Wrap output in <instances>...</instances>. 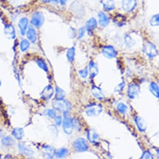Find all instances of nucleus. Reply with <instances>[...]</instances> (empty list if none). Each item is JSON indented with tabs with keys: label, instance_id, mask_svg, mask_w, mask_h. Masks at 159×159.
Wrapping results in <instances>:
<instances>
[{
	"label": "nucleus",
	"instance_id": "nucleus-4",
	"mask_svg": "<svg viewBox=\"0 0 159 159\" xmlns=\"http://www.w3.org/2000/svg\"><path fill=\"white\" fill-rule=\"evenodd\" d=\"M45 21L44 16L41 11H35L31 19V24L36 28H40L43 26Z\"/></svg>",
	"mask_w": 159,
	"mask_h": 159
},
{
	"label": "nucleus",
	"instance_id": "nucleus-33",
	"mask_svg": "<svg viewBox=\"0 0 159 159\" xmlns=\"http://www.w3.org/2000/svg\"><path fill=\"white\" fill-rule=\"evenodd\" d=\"M140 158L141 159H152L153 158V157L150 152H149L148 150H146L143 152Z\"/></svg>",
	"mask_w": 159,
	"mask_h": 159
},
{
	"label": "nucleus",
	"instance_id": "nucleus-30",
	"mask_svg": "<svg viewBox=\"0 0 159 159\" xmlns=\"http://www.w3.org/2000/svg\"><path fill=\"white\" fill-rule=\"evenodd\" d=\"M68 154V150L66 148H62L56 152V155L58 158H63Z\"/></svg>",
	"mask_w": 159,
	"mask_h": 159
},
{
	"label": "nucleus",
	"instance_id": "nucleus-16",
	"mask_svg": "<svg viewBox=\"0 0 159 159\" xmlns=\"http://www.w3.org/2000/svg\"><path fill=\"white\" fill-rule=\"evenodd\" d=\"M88 139L93 143H98L100 140L99 135L93 129H90L88 132Z\"/></svg>",
	"mask_w": 159,
	"mask_h": 159
},
{
	"label": "nucleus",
	"instance_id": "nucleus-7",
	"mask_svg": "<svg viewBox=\"0 0 159 159\" xmlns=\"http://www.w3.org/2000/svg\"><path fill=\"white\" fill-rule=\"evenodd\" d=\"M137 4V0H122L121 3L122 10L127 13H130L134 10Z\"/></svg>",
	"mask_w": 159,
	"mask_h": 159
},
{
	"label": "nucleus",
	"instance_id": "nucleus-15",
	"mask_svg": "<svg viewBox=\"0 0 159 159\" xmlns=\"http://www.w3.org/2000/svg\"><path fill=\"white\" fill-rule=\"evenodd\" d=\"M101 3L106 11H113L116 8L115 3L113 0H101Z\"/></svg>",
	"mask_w": 159,
	"mask_h": 159
},
{
	"label": "nucleus",
	"instance_id": "nucleus-2",
	"mask_svg": "<svg viewBox=\"0 0 159 159\" xmlns=\"http://www.w3.org/2000/svg\"><path fill=\"white\" fill-rule=\"evenodd\" d=\"M102 111V107L101 104H91L88 105L85 109V113L88 116L96 117L98 116Z\"/></svg>",
	"mask_w": 159,
	"mask_h": 159
},
{
	"label": "nucleus",
	"instance_id": "nucleus-8",
	"mask_svg": "<svg viewBox=\"0 0 159 159\" xmlns=\"http://www.w3.org/2000/svg\"><path fill=\"white\" fill-rule=\"evenodd\" d=\"M102 52L104 56L109 59H112L117 56V51L116 49L111 45L105 46L102 48Z\"/></svg>",
	"mask_w": 159,
	"mask_h": 159
},
{
	"label": "nucleus",
	"instance_id": "nucleus-26",
	"mask_svg": "<svg viewBox=\"0 0 159 159\" xmlns=\"http://www.w3.org/2000/svg\"><path fill=\"white\" fill-rule=\"evenodd\" d=\"M2 144L3 145L7 146V147H9V146H12L14 144L15 140L11 137L7 136V137H5L2 139Z\"/></svg>",
	"mask_w": 159,
	"mask_h": 159
},
{
	"label": "nucleus",
	"instance_id": "nucleus-27",
	"mask_svg": "<svg viewBox=\"0 0 159 159\" xmlns=\"http://www.w3.org/2000/svg\"><path fill=\"white\" fill-rule=\"evenodd\" d=\"M75 51V49L74 47H71L68 49L66 54V56L69 62H72L74 60Z\"/></svg>",
	"mask_w": 159,
	"mask_h": 159
},
{
	"label": "nucleus",
	"instance_id": "nucleus-21",
	"mask_svg": "<svg viewBox=\"0 0 159 159\" xmlns=\"http://www.w3.org/2000/svg\"><path fill=\"white\" fill-rule=\"evenodd\" d=\"M18 147H19L20 152L24 155L30 156L33 154V151L22 143H20L18 144Z\"/></svg>",
	"mask_w": 159,
	"mask_h": 159
},
{
	"label": "nucleus",
	"instance_id": "nucleus-12",
	"mask_svg": "<svg viewBox=\"0 0 159 159\" xmlns=\"http://www.w3.org/2000/svg\"><path fill=\"white\" fill-rule=\"evenodd\" d=\"M18 27L20 31V33L22 36H25L26 34L27 28L28 27V19L26 17H23L20 19L18 23Z\"/></svg>",
	"mask_w": 159,
	"mask_h": 159
},
{
	"label": "nucleus",
	"instance_id": "nucleus-25",
	"mask_svg": "<svg viewBox=\"0 0 159 159\" xmlns=\"http://www.w3.org/2000/svg\"><path fill=\"white\" fill-rule=\"evenodd\" d=\"M66 96V93L64 91H63L61 88L59 87L56 88V96L55 98L57 100H60V99H63Z\"/></svg>",
	"mask_w": 159,
	"mask_h": 159
},
{
	"label": "nucleus",
	"instance_id": "nucleus-14",
	"mask_svg": "<svg viewBox=\"0 0 159 159\" xmlns=\"http://www.w3.org/2000/svg\"><path fill=\"white\" fill-rule=\"evenodd\" d=\"M98 26V22L97 20L94 18H91L89 20H88L86 23V30L89 33L93 32Z\"/></svg>",
	"mask_w": 159,
	"mask_h": 159
},
{
	"label": "nucleus",
	"instance_id": "nucleus-1",
	"mask_svg": "<svg viewBox=\"0 0 159 159\" xmlns=\"http://www.w3.org/2000/svg\"><path fill=\"white\" fill-rule=\"evenodd\" d=\"M52 105L55 110L64 114L68 113L70 109V105L69 102L63 99H56V101H53Z\"/></svg>",
	"mask_w": 159,
	"mask_h": 159
},
{
	"label": "nucleus",
	"instance_id": "nucleus-37",
	"mask_svg": "<svg viewBox=\"0 0 159 159\" xmlns=\"http://www.w3.org/2000/svg\"><path fill=\"white\" fill-rule=\"evenodd\" d=\"M54 122L57 126L61 125L62 122V117L61 116H56L54 117Z\"/></svg>",
	"mask_w": 159,
	"mask_h": 159
},
{
	"label": "nucleus",
	"instance_id": "nucleus-38",
	"mask_svg": "<svg viewBox=\"0 0 159 159\" xmlns=\"http://www.w3.org/2000/svg\"><path fill=\"white\" fill-rule=\"evenodd\" d=\"M124 87V83H120L119 85H118L117 86V88L115 89V91L120 92V91H121L122 90Z\"/></svg>",
	"mask_w": 159,
	"mask_h": 159
},
{
	"label": "nucleus",
	"instance_id": "nucleus-40",
	"mask_svg": "<svg viewBox=\"0 0 159 159\" xmlns=\"http://www.w3.org/2000/svg\"><path fill=\"white\" fill-rule=\"evenodd\" d=\"M68 0H58V2L62 6H64L65 5H66L67 2Z\"/></svg>",
	"mask_w": 159,
	"mask_h": 159
},
{
	"label": "nucleus",
	"instance_id": "nucleus-20",
	"mask_svg": "<svg viewBox=\"0 0 159 159\" xmlns=\"http://www.w3.org/2000/svg\"><path fill=\"white\" fill-rule=\"evenodd\" d=\"M91 91L94 96L96 98L98 99L102 100L104 98V94L99 88L97 86H93L91 89Z\"/></svg>",
	"mask_w": 159,
	"mask_h": 159
},
{
	"label": "nucleus",
	"instance_id": "nucleus-29",
	"mask_svg": "<svg viewBox=\"0 0 159 159\" xmlns=\"http://www.w3.org/2000/svg\"><path fill=\"white\" fill-rule=\"evenodd\" d=\"M150 25L152 26H158L159 25V17L158 15H155L152 16L150 20Z\"/></svg>",
	"mask_w": 159,
	"mask_h": 159
},
{
	"label": "nucleus",
	"instance_id": "nucleus-34",
	"mask_svg": "<svg viewBox=\"0 0 159 159\" xmlns=\"http://www.w3.org/2000/svg\"><path fill=\"white\" fill-rule=\"evenodd\" d=\"M46 114L47 116H48L49 118H54L56 116V112L53 109H47L46 111Z\"/></svg>",
	"mask_w": 159,
	"mask_h": 159
},
{
	"label": "nucleus",
	"instance_id": "nucleus-22",
	"mask_svg": "<svg viewBox=\"0 0 159 159\" xmlns=\"http://www.w3.org/2000/svg\"><path fill=\"white\" fill-rule=\"evenodd\" d=\"M5 33L10 39H14L15 38V29L12 25H8L5 27Z\"/></svg>",
	"mask_w": 159,
	"mask_h": 159
},
{
	"label": "nucleus",
	"instance_id": "nucleus-18",
	"mask_svg": "<svg viewBox=\"0 0 159 159\" xmlns=\"http://www.w3.org/2000/svg\"><path fill=\"white\" fill-rule=\"evenodd\" d=\"M135 122L140 132H145L146 130L147 125L142 117L140 116H137L135 119Z\"/></svg>",
	"mask_w": 159,
	"mask_h": 159
},
{
	"label": "nucleus",
	"instance_id": "nucleus-28",
	"mask_svg": "<svg viewBox=\"0 0 159 159\" xmlns=\"http://www.w3.org/2000/svg\"><path fill=\"white\" fill-rule=\"evenodd\" d=\"M30 46V43L27 39H23L20 43V49L21 51L25 52L27 51Z\"/></svg>",
	"mask_w": 159,
	"mask_h": 159
},
{
	"label": "nucleus",
	"instance_id": "nucleus-24",
	"mask_svg": "<svg viewBox=\"0 0 159 159\" xmlns=\"http://www.w3.org/2000/svg\"><path fill=\"white\" fill-rule=\"evenodd\" d=\"M150 91L153 94L154 96L158 98V97H159V89H158V85L155 83L152 82V83H150Z\"/></svg>",
	"mask_w": 159,
	"mask_h": 159
},
{
	"label": "nucleus",
	"instance_id": "nucleus-10",
	"mask_svg": "<svg viewBox=\"0 0 159 159\" xmlns=\"http://www.w3.org/2000/svg\"><path fill=\"white\" fill-rule=\"evenodd\" d=\"M26 36L28 39L33 43H35L37 41V33L33 26H30L26 31Z\"/></svg>",
	"mask_w": 159,
	"mask_h": 159
},
{
	"label": "nucleus",
	"instance_id": "nucleus-3",
	"mask_svg": "<svg viewBox=\"0 0 159 159\" xmlns=\"http://www.w3.org/2000/svg\"><path fill=\"white\" fill-rule=\"evenodd\" d=\"M62 128L64 132L67 134H70L72 132L74 122L71 117L67 113H64V119L62 120Z\"/></svg>",
	"mask_w": 159,
	"mask_h": 159
},
{
	"label": "nucleus",
	"instance_id": "nucleus-19",
	"mask_svg": "<svg viewBox=\"0 0 159 159\" xmlns=\"http://www.w3.org/2000/svg\"><path fill=\"white\" fill-rule=\"evenodd\" d=\"M88 72H89L90 75L93 78L95 77L98 74V72H99L98 67L96 64H95L93 61H91L89 63Z\"/></svg>",
	"mask_w": 159,
	"mask_h": 159
},
{
	"label": "nucleus",
	"instance_id": "nucleus-36",
	"mask_svg": "<svg viewBox=\"0 0 159 159\" xmlns=\"http://www.w3.org/2000/svg\"><path fill=\"white\" fill-rule=\"evenodd\" d=\"M86 33V28H81L79 30L78 33V38L79 39H82Z\"/></svg>",
	"mask_w": 159,
	"mask_h": 159
},
{
	"label": "nucleus",
	"instance_id": "nucleus-41",
	"mask_svg": "<svg viewBox=\"0 0 159 159\" xmlns=\"http://www.w3.org/2000/svg\"><path fill=\"white\" fill-rule=\"evenodd\" d=\"M1 84H2V83H1V81H0V86H1Z\"/></svg>",
	"mask_w": 159,
	"mask_h": 159
},
{
	"label": "nucleus",
	"instance_id": "nucleus-13",
	"mask_svg": "<svg viewBox=\"0 0 159 159\" xmlns=\"http://www.w3.org/2000/svg\"><path fill=\"white\" fill-rule=\"evenodd\" d=\"M98 19H99V25L102 27L107 26L110 22V20L109 17L103 11H99L98 13Z\"/></svg>",
	"mask_w": 159,
	"mask_h": 159
},
{
	"label": "nucleus",
	"instance_id": "nucleus-31",
	"mask_svg": "<svg viewBox=\"0 0 159 159\" xmlns=\"http://www.w3.org/2000/svg\"><path fill=\"white\" fill-rule=\"evenodd\" d=\"M37 64L38 65V66L42 69L43 70H44L45 72H48V67L47 66L46 63L45 62V61L41 59H39L37 61Z\"/></svg>",
	"mask_w": 159,
	"mask_h": 159
},
{
	"label": "nucleus",
	"instance_id": "nucleus-11",
	"mask_svg": "<svg viewBox=\"0 0 159 159\" xmlns=\"http://www.w3.org/2000/svg\"><path fill=\"white\" fill-rule=\"evenodd\" d=\"M53 94H54V90L52 88L51 86H48L42 91L41 94V98L43 99L44 100L48 101L52 98V96H53Z\"/></svg>",
	"mask_w": 159,
	"mask_h": 159
},
{
	"label": "nucleus",
	"instance_id": "nucleus-23",
	"mask_svg": "<svg viewBox=\"0 0 159 159\" xmlns=\"http://www.w3.org/2000/svg\"><path fill=\"white\" fill-rule=\"evenodd\" d=\"M12 134L16 139L21 140L24 136V130L22 128L17 127L13 129Z\"/></svg>",
	"mask_w": 159,
	"mask_h": 159
},
{
	"label": "nucleus",
	"instance_id": "nucleus-39",
	"mask_svg": "<svg viewBox=\"0 0 159 159\" xmlns=\"http://www.w3.org/2000/svg\"><path fill=\"white\" fill-rule=\"evenodd\" d=\"M41 1L44 3H57L58 0H41Z\"/></svg>",
	"mask_w": 159,
	"mask_h": 159
},
{
	"label": "nucleus",
	"instance_id": "nucleus-35",
	"mask_svg": "<svg viewBox=\"0 0 159 159\" xmlns=\"http://www.w3.org/2000/svg\"><path fill=\"white\" fill-rule=\"evenodd\" d=\"M79 74L83 78H86L88 75V69L87 67L84 68L83 70H80L79 71Z\"/></svg>",
	"mask_w": 159,
	"mask_h": 159
},
{
	"label": "nucleus",
	"instance_id": "nucleus-9",
	"mask_svg": "<svg viewBox=\"0 0 159 159\" xmlns=\"http://www.w3.org/2000/svg\"><path fill=\"white\" fill-rule=\"evenodd\" d=\"M140 91V86L136 84H131L128 87L127 95L130 99H134L137 96Z\"/></svg>",
	"mask_w": 159,
	"mask_h": 159
},
{
	"label": "nucleus",
	"instance_id": "nucleus-17",
	"mask_svg": "<svg viewBox=\"0 0 159 159\" xmlns=\"http://www.w3.org/2000/svg\"><path fill=\"white\" fill-rule=\"evenodd\" d=\"M43 150L44 152V154L46 155L48 158H53L54 156L56 155V149L54 147L48 145H45L43 146Z\"/></svg>",
	"mask_w": 159,
	"mask_h": 159
},
{
	"label": "nucleus",
	"instance_id": "nucleus-5",
	"mask_svg": "<svg viewBox=\"0 0 159 159\" xmlns=\"http://www.w3.org/2000/svg\"><path fill=\"white\" fill-rule=\"evenodd\" d=\"M73 147L74 148L79 152H86L89 149V145L87 141L83 138H79L76 139L73 143Z\"/></svg>",
	"mask_w": 159,
	"mask_h": 159
},
{
	"label": "nucleus",
	"instance_id": "nucleus-6",
	"mask_svg": "<svg viewBox=\"0 0 159 159\" xmlns=\"http://www.w3.org/2000/svg\"><path fill=\"white\" fill-rule=\"evenodd\" d=\"M143 50L144 53L150 58H153L157 56L158 54V51L155 46L150 42L145 43L143 46Z\"/></svg>",
	"mask_w": 159,
	"mask_h": 159
},
{
	"label": "nucleus",
	"instance_id": "nucleus-32",
	"mask_svg": "<svg viewBox=\"0 0 159 159\" xmlns=\"http://www.w3.org/2000/svg\"><path fill=\"white\" fill-rule=\"evenodd\" d=\"M117 109L118 111L121 114H125L127 111V107L124 103H120L117 105Z\"/></svg>",
	"mask_w": 159,
	"mask_h": 159
}]
</instances>
